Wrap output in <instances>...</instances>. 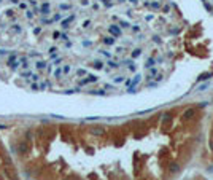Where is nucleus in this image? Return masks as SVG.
Returning <instances> with one entry per match:
<instances>
[{
  "label": "nucleus",
  "mask_w": 213,
  "mask_h": 180,
  "mask_svg": "<svg viewBox=\"0 0 213 180\" xmlns=\"http://www.w3.org/2000/svg\"><path fill=\"white\" fill-rule=\"evenodd\" d=\"M37 67H38V69H45V67H46V62H41V61H38V62H37Z\"/></svg>",
  "instance_id": "obj_1"
}]
</instances>
